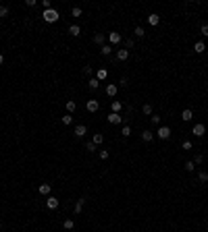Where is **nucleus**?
<instances>
[{"label": "nucleus", "instance_id": "nucleus-1", "mask_svg": "<svg viewBox=\"0 0 208 232\" xmlns=\"http://www.w3.org/2000/svg\"><path fill=\"white\" fill-rule=\"evenodd\" d=\"M42 17H44V21H46V23H56V21L61 19V15H58V11H56V8H48V11H44V13H42Z\"/></svg>", "mask_w": 208, "mask_h": 232}, {"label": "nucleus", "instance_id": "nucleus-2", "mask_svg": "<svg viewBox=\"0 0 208 232\" xmlns=\"http://www.w3.org/2000/svg\"><path fill=\"white\" fill-rule=\"evenodd\" d=\"M156 135H158V139H169L171 137V127H158V131H156Z\"/></svg>", "mask_w": 208, "mask_h": 232}, {"label": "nucleus", "instance_id": "nucleus-3", "mask_svg": "<svg viewBox=\"0 0 208 232\" xmlns=\"http://www.w3.org/2000/svg\"><path fill=\"white\" fill-rule=\"evenodd\" d=\"M192 133H194L196 137H204V133H206V127L202 122H198V124H194V129H192Z\"/></svg>", "mask_w": 208, "mask_h": 232}, {"label": "nucleus", "instance_id": "nucleus-4", "mask_svg": "<svg viewBox=\"0 0 208 232\" xmlns=\"http://www.w3.org/2000/svg\"><path fill=\"white\" fill-rule=\"evenodd\" d=\"M121 120H123V116L117 114V112H111V114H108V122L111 124H121Z\"/></svg>", "mask_w": 208, "mask_h": 232}, {"label": "nucleus", "instance_id": "nucleus-5", "mask_svg": "<svg viewBox=\"0 0 208 232\" xmlns=\"http://www.w3.org/2000/svg\"><path fill=\"white\" fill-rule=\"evenodd\" d=\"M58 205H61V201H58L56 197H48L46 199V207H48V209H56Z\"/></svg>", "mask_w": 208, "mask_h": 232}, {"label": "nucleus", "instance_id": "nucleus-6", "mask_svg": "<svg viewBox=\"0 0 208 232\" xmlns=\"http://www.w3.org/2000/svg\"><path fill=\"white\" fill-rule=\"evenodd\" d=\"M129 58V50H125V48H121V50H117V60H121V62H125Z\"/></svg>", "mask_w": 208, "mask_h": 232}, {"label": "nucleus", "instance_id": "nucleus-7", "mask_svg": "<svg viewBox=\"0 0 208 232\" xmlns=\"http://www.w3.org/2000/svg\"><path fill=\"white\" fill-rule=\"evenodd\" d=\"M88 112H98V108H100V104H98V100H88Z\"/></svg>", "mask_w": 208, "mask_h": 232}, {"label": "nucleus", "instance_id": "nucleus-8", "mask_svg": "<svg viewBox=\"0 0 208 232\" xmlns=\"http://www.w3.org/2000/svg\"><path fill=\"white\" fill-rule=\"evenodd\" d=\"M106 77H108V71H106V68H98V71H96V79L100 83L106 81Z\"/></svg>", "mask_w": 208, "mask_h": 232}, {"label": "nucleus", "instance_id": "nucleus-9", "mask_svg": "<svg viewBox=\"0 0 208 232\" xmlns=\"http://www.w3.org/2000/svg\"><path fill=\"white\" fill-rule=\"evenodd\" d=\"M117 91H119V85H112V83L111 85H106V96L108 97H115L117 96Z\"/></svg>", "mask_w": 208, "mask_h": 232}, {"label": "nucleus", "instance_id": "nucleus-10", "mask_svg": "<svg viewBox=\"0 0 208 232\" xmlns=\"http://www.w3.org/2000/svg\"><path fill=\"white\" fill-rule=\"evenodd\" d=\"M50 189H52V187H50L48 183H42L40 187H38V193H40V195H50Z\"/></svg>", "mask_w": 208, "mask_h": 232}, {"label": "nucleus", "instance_id": "nucleus-11", "mask_svg": "<svg viewBox=\"0 0 208 232\" xmlns=\"http://www.w3.org/2000/svg\"><path fill=\"white\" fill-rule=\"evenodd\" d=\"M73 133H75V137H83L85 133H88V127H85V124H77Z\"/></svg>", "mask_w": 208, "mask_h": 232}, {"label": "nucleus", "instance_id": "nucleus-12", "mask_svg": "<svg viewBox=\"0 0 208 232\" xmlns=\"http://www.w3.org/2000/svg\"><path fill=\"white\" fill-rule=\"evenodd\" d=\"M192 118H194V112H192L189 108H185L183 112H181V120H185V122H189Z\"/></svg>", "mask_w": 208, "mask_h": 232}, {"label": "nucleus", "instance_id": "nucleus-13", "mask_svg": "<svg viewBox=\"0 0 208 232\" xmlns=\"http://www.w3.org/2000/svg\"><path fill=\"white\" fill-rule=\"evenodd\" d=\"M108 41H111V44H121V33L111 31V33H108Z\"/></svg>", "mask_w": 208, "mask_h": 232}, {"label": "nucleus", "instance_id": "nucleus-14", "mask_svg": "<svg viewBox=\"0 0 208 232\" xmlns=\"http://www.w3.org/2000/svg\"><path fill=\"white\" fill-rule=\"evenodd\" d=\"M148 23H150L152 27H156V25H158V23H160V17H158V15H156V13L148 15Z\"/></svg>", "mask_w": 208, "mask_h": 232}, {"label": "nucleus", "instance_id": "nucleus-15", "mask_svg": "<svg viewBox=\"0 0 208 232\" xmlns=\"http://www.w3.org/2000/svg\"><path fill=\"white\" fill-rule=\"evenodd\" d=\"M88 201V197H81V199H77V203H75V213H81L83 212V203Z\"/></svg>", "mask_w": 208, "mask_h": 232}, {"label": "nucleus", "instance_id": "nucleus-16", "mask_svg": "<svg viewBox=\"0 0 208 232\" xmlns=\"http://www.w3.org/2000/svg\"><path fill=\"white\" fill-rule=\"evenodd\" d=\"M100 54H102V56H111L112 54V46H111V44H104L102 48H100Z\"/></svg>", "mask_w": 208, "mask_h": 232}, {"label": "nucleus", "instance_id": "nucleus-17", "mask_svg": "<svg viewBox=\"0 0 208 232\" xmlns=\"http://www.w3.org/2000/svg\"><path fill=\"white\" fill-rule=\"evenodd\" d=\"M88 87H90V89H92V91H96V89H98V87H100V81H98L96 77H92L90 81H88Z\"/></svg>", "mask_w": 208, "mask_h": 232}, {"label": "nucleus", "instance_id": "nucleus-18", "mask_svg": "<svg viewBox=\"0 0 208 232\" xmlns=\"http://www.w3.org/2000/svg\"><path fill=\"white\" fill-rule=\"evenodd\" d=\"M69 33L73 35V37H77V35H81V27H79V25H69Z\"/></svg>", "mask_w": 208, "mask_h": 232}, {"label": "nucleus", "instance_id": "nucleus-19", "mask_svg": "<svg viewBox=\"0 0 208 232\" xmlns=\"http://www.w3.org/2000/svg\"><path fill=\"white\" fill-rule=\"evenodd\" d=\"M111 108H112V112H117V114H121V110H123V104L119 102V100H115V102L111 104Z\"/></svg>", "mask_w": 208, "mask_h": 232}, {"label": "nucleus", "instance_id": "nucleus-20", "mask_svg": "<svg viewBox=\"0 0 208 232\" xmlns=\"http://www.w3.org/2000/svg\"><path fill=\"white\" fill-rule=\"evenodd\" d=\"M65 108H67V112H69V114H73V112L77 110V104L73 102V100H69V102L65 104Z\"/></svg>", "mask_w": 208, "mask_h": 232}, {"label": "nucleus", "instance_id": "nucleus-21", "mask_svg": "<svg viewBox=\"0 0 208 232\" xmlns=\"http://www.w3.org/2000/svg\"><path fill=\"white\" fill-rule=\"evenodd\" d=\"M204 50H206V46H204V41H196L194 52H198V54H204Z\"/></svg>", "mask_w": 208, "mask_h": 232}, {"label": "nucleus", "instance_id": "nucleus-22", "mask_svg": "<svg viewBox=\"0 0 208 232\" xmlns=\"http://www.w3.org/2000/svg\"><path fill=\"white\" fill-rule=\"evenodd\" d=\"M92 143H96V145L104 143V135H102V133H96V135L92 137Z\"/></svg>", "mask_w": 208, "mask_h": 232}, {"label": "nucleus", "instance_id": "nucleus-23", "mask_svg": "<svg viewBox=\"0 0 208 232\" xmlns=\"http://www.w3.org/2000/svg\"><path fill=\"white\" fill-rule=\"evenodd\" d=\"M142 112H144L146 116H152V114H154V110H152V106H150V104H144V106H142Z\"/></svg>", "mask_w": 208, "mask_h": 232}, {"label": "nucleus", "instance_id": "nucleus-24", "mask_svg": "<svg viewBox=\"0 0 208 232\" xmlns=\"http://www.w3.org/2000/svg\"><path fill=\"white\" fill-rule=\"evenodd\" d=\"M62 228H65V230H73V228H75V222H73V220H65V222H62Z\"/></svg>", "mask_w": 208, "mask_h": 232}, {"label": "nucleus", "instance_id": "nucleus-25", "mask_svg": "<svg viewBox=\"0 0 208 232\" xmlns=\"http://www.w3.org/2000/svg\"><path fill=\"white\" fill-rule=\"evenodd\" d=\"M152 137H154L152 131H142V139L144 141H152Z\"/></svg>", "mask_w": 208, "mask_h": 232}, {"label": "nucleus", "instance_id": "nucleus-26", "mask_svg": "<svg viewBox=\"0 0 208 232\" xmlns=\"http://www.w3.org/2000/svg\"><path fill=\"white\" fill-rule=\"evenodd\" d=\"M94 41L100 44V48H102V46H104V35L102 33H96V35H94Z\"/></svg>", "mask_w": 208, "mask_h": 232}, {"label": "nucleus", "instance_id": "nucleus-27", "mask_svg": "<svg viewBox=\"0 0 208 232\" xmlns=\"http://www.w3.org/2000/svg\"><path fill=\"white\" fill-rule=\"evenodd\" d=\"M71 15H73V17H81L83 11H81L79 6H73V8H71Z\"/></svg>", "mask_w": 208, "mask_h": 232}, {"label": "nucleus", "instance_id": "nucleus-28", "mask_svg": "<svg viewBox=\"0 0 208 232\" xmlns=\"http://www.w3.org/2000/svg\"><path fill=\"white\" fill-rule=\"evenodd\" d=\"M198 180H200V183H208V172H200V174H198Z\"/></svg>", "mask_w": 208, "mask_h": 232}, {"label": "nucleus", "instance_id": "nucleus-29", "mask_svg": "<svg viewBox=\"0 0 208 232\" xmlns=\"http://www.w3.org/2000/svg\"><path fill=\"white\" fill-rule=\"evenodd\" d=\"M150 120H152V124H154V127H160V116L152 114V116H150Z\"/></svg>", "mask_w": 208, "mask_h": 232}, {"label": "nucleus", "instance_id": "nucleus-30", "mask_svg": "<svg viewBox=\"0 0 208 232\" xmlns=\"http://www.w3.org/2000/svg\"><path fill=\"white\" fill-rule=\"evenodd\" d=\"M73 122V116L71 114H67V116H62V124H67V127H69V124Z\"/></svg>", "mask_w": 208, "mask_h": 232}, {"label": "nucleus", "instance_id": "nucleus-31", "mask_svg": "<svg viewBox=\"0 0 208 232\" xmlns=\"http://www.w3.org/2000/svg\"><path fill=\"white\" fill-rule=\"evenodd\" d=\"M121 135H123V137H129V135H131V127H127V124H125L123 131H121Z\"/></svg>", "mask_w": 208, "mask_h": 232}, {"label": "nucleus", "instance_id": "nucleus-32", "mask_svg": "<svg viewBox=\"0 0 208 232\" xmlns=\"http://www.w3.org/2000/svg\"><path fill=\"white\" fill-rule=\"evenodd\" d=\"M181 147H183V149H192V147H194V143H192V141H183V143H181Z\"/></svg>", "mask_w": 208, "mask_h": 232}, {"label": "nucleus", "instance_id": "nucleus-33", "mask_svg": "<svg viewBox=\"0 0 208 232\" xmlns=\"http://www.w3.org/2000/svg\"><path fill=\"white\" fill-rule=\"evenodd\" d=\"M133 33L138 35V37H144V35H146V31H144L142 27H135V31H133Z\"/></svg>", "mask_w": 208, "mask_h": 232}, {"label": "nucleus", "instance_id": "nucleus-34", "mask_svg": "<svg viewBox=\"0 0 208 232\" xmlns=\"http://www.w3.org/2000/svg\"><path fill=\"white\" fill-rule=\"evenodd\" d=\"M108 156H111V153L106 149H100V160H108Z\"/></svg>", "mask_w": 208, "mask_h": 232}, {"label": "nucleus", "instance_id": "nucleus-35", "mask_svg": "<svg viewBox=\"0 0 208 232\" xmlns=\"http://www.w3.org/2000/svg\"><path fill=\"white\" fill-rule=\"evenodd\" d=\"M194 168H196L194 162H187V164H185V170H187V172H194Z\"/></svg>", "mask_w": 208, "mask_h": 232}, {"label": "nucleus", "instance_id": "nucleus-36", "mask_svg": "<svg viewBox=\"0 0 208 232\" xmlns=\"http://www.w3.org/2000/svg\"><path fill=\"white\" fill-rule=\"evenodd\" d=\"M42 6H44V11H48V8H52V4H50V0H42Z\"/></svg>", "mask_w": 208, "mask_h": 232}, {"label": "nucleus", "instance_id": "nucleus-37", "mask_svg": "<svg viewBox=\"0 0 208 232\" xmlns=\"http://www.w3.org/2000/svg\"><path fill=\"white\" fill-rule=\"evenodd\" d=\"M8 15V6H0V17H7Z\"/></svg>", "mask_w": 208, "mask_h": 232}, {"label": "nucleus", "instance_id": "nucleus-38", "mask_svg": "<svg viewBox=\"0 0 208 232\" xmlns=\"http://www.w3.org/2000/svg\"><path fill=\"white\" fill-rule=\"evenodd\" d=\"M85 149H88V151H96V143H92V141H90V143L85 145Z\"/></svg>", "mask_w": 208, "mask_h": 232}, {"label": "nucleus", "instance_id": "nucleus-39", "mask_svg": "<svg viewBox=\"0 0 208 232\" xmlns=\"http://www.w3.org/2000/svg\"><path fill=\"white\" fill-rule=\"evenodd\" d=\"M129 48H133V40H127V41H125V50H129Z\"/></svg>", "mask_w": 208, "mask_h": 232}, {"label": "nucleus", "instance_id": "nucleus-40", "mask_svg": "<svg viewBox=\"0 0 208 232\" xmlns=\"http://www.w3.org/2000/svg\"><path fill=\"white\" fill-rule=\"evenodd\" d=\"M202 33H204V37L208 40V25H202Z\"/></svg>", "mask_w": 208, "mask_h": 232}, {"label": "nucleus", "instance_id": "nucleus-41", "mask_svg": "<svg viewBox=\"0 0 208 232\" xmlns=\"http://www.w3.org/2000/svg\"><path fill=\"white\" fill-rule=\"evenodd\" d=\"M83 73H85V75L90 77V75H92V73H94V71H92V67H85V68H83Z\"/></svg>", "mask_w": 208, "mask_h": 232}, {"label": "nucleus", "instance_id": "nucleus-42", "mask_svg": "<svg viewBox=\"0 0 208 232\" xmlns=\"http://www.w3.org/2000/svg\"><path fill=\"white\" fill-rule=\"evenodd\" d=\"M202 160H204L202 156H196V157H194V164H202Z\"/></svg>", "mask_w": 208, "mask_h": 232}, {"label": "nucleus", "instance_id": "nucleus-43", "mask_svg": "<svg viewBox=\"0 0 208 232\" xmlns=\"http://www.w3.org/2000/svg\"><path fill=\"white\" fill-rule=\"evenodd\" d=\"M2 62H4V56H2V54H0V64H2Z\"/></svg>", "mask_w": 208, "mask_h": 232}]
</instances>
